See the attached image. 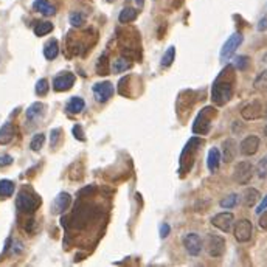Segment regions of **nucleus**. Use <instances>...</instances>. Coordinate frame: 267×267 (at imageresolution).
I'll return each instance as SVG.
<instances>
[{"label": "nucleus", "instance_id": "obj_15", "mask_svg": "<svg viewBox=\"0 0 267 267\" xmlns=\"http://www.w3.org/2000/svg\"><path fill=\"white\" fill-rule=\"evenodd\" d=\"M70 202H72V197H70L69 193H59L58 197L53 202V207H51L53 213L59 215V213H62V211H66L70 205Z\"/></svg>", "mask_w": 267, "mask_h": 267}, {"label": "nucleus", "instance_id": "obj_37", "mask_svg": "<svg viewBox=\"0 0 267 267\" xmlns=\"http://www.w3.org/2000/svg\"><path fill=\"white\" fill-rule=\"evenodd\" d=\"M82 22H84V17H82L81 13H73V14H70V24L73 26H81Z\"/></svg>", "mask_w": 267, "mask_h": 267}, {"label": "nucleus", "instance_id": "obj_34", "mask_svg": "<svg viewBox=\"0 0 267 267\" xmlns=\"http://www.w3.org/2000/svg\"><path fill=\"white\" fill-rule=\"evenodd\" d=\"M238 204V194H230L225 199L220 200V207L222 208H233Z\"/></svg>", "mask_w": 267, "mask_h": 267}, {"label": "nucleus", "instance_id": "obj_18", "mask_svg": "<svg viewBox=\"0 0 267 267\" xmlns=\"http://www.w3.org/2000/svg\"><path fill=\"white\" fill-rule=\"evenodd\" d=\"M16 135V129L13 123H5L0 127V145H8Z\"/></svg>", "mask_w": 267, "mask_h": 267}, {"label": "nucleus", "instance_id": "obj_41", "mask_svg": "<svg viewBox=\"0 0 267 267\" xmlns=\"http://www.w3.org/2000/svg\"><path fill=\"white\" fill-rule=\"evenodd\" d=\"M170 232H171V227H170L168 224H162V225H160V236H162L163 239L170 235Z\"/></svg>", "mask_w": 267, "mask_h": 267}, {"label": "nucleus", "instance_id": "obj_40", "mask_svg": "<svg viewBox=\"0 0 267 267\" xmlns=\"http://www.w3.org/2000/svg\"><path fill=\"white\" fill-rule=\"evenodd\" d=\"M11 163H13L11 155H2V157H0V168L8 167V165H11Z\"/></svg>", "mask_w": 267, "mask_h": 267}, {"label": "nucleus", "instance_id": "obj_32", "mask_svg": "<svg viewBox=\"0 0 267 267\" xmlns=\"http://www.w3.org/2000/svg\"><path fill=\"white\" fill-rule=\"evenodd\" d=\"M256 174L260 179H264L267 176V155H264V157L258 162L256 165Z\"/></svg>", "mask_w": 267, "mask_h": 267}, {"label": "nucleus", "instance_id": "obj_22", "mask_svg": "<svg viewBox=\"0 0 267 267\" xmlns=\"http://www.w3.org/2000/svg\"><path fill=\"white\" fill-rule=\"evenodd\" d=\"M44 109H45V106L42 103H34V104H31L28 107V110H26V118H28L30 121H36V120L42 117Z\"/></svg>", "mask_w": 267, "mask_h": 267}, {"label": "nucleus", "instance_id": "obj_35", "mask_svg": "<svg viewBox=\"0 0 267 267\" xmlns=\"http://www.w3.org/2000/svg\"><path fill=\"white\" fill-rule=\"evenodd\" d=\"M266 87H267V70L263 72L261 75L256 78V81H255V89L256 90H263Z\"/></svg>", "mask_w": 267, "mask_h": 267}, {"label": "nucleus", "instance_id": "obj_46", "mask_svg": "<svg viewBox=\"0 0 267 267\" xmlns=\"http://www.w3.org/2000/svg\"><path fill=\"white\" fill-rule=\"evenodd\" d=\"M264 135H266V137H267V126H266V127H264Z\"/></svg>", "mask_w": 267, "mask_h": 267}, {"label": "nucleus", "instance_id": "obj_42", "mask_svg": "<svg viewBox=\"0 0 267 267\" xmlns=\"http://www.w3.org/2000/svg\"><path fill=\"white\" fill-rule=\"evenodd\" d=\"M266 208H267V196H266V197H264V199L261 200V204L258 205V208L255 210V213H256V215H261V213H263V211H264Z\"/></svg>", "mask_w": 267, "mask_h": 267}, {"label": "nucleus", "instance_id": "obj_44", "mask_svg": "<svg viewBox=\"0 0 267 267\" xmlns=\"http://www.w3.org/2000/svg\"><path fill=\"white\" fill-rule=\"evenodd\" d=\"M267 30V17H263L258 24V31H266Z\"/></svg>", "mask_w": 267, "mask_h": 267}, {"label": "nucleus", "instance_id": "obj_39", "mask_svg": "<svg viewBox=\"0 0 267 267\" xmlns=\"http://www.w3.org/2000/svg\"><path fill=\"white\" fill-rule=\"evenodd\" d=\"M73 135H75V139H76V140H81V142H84V140H86L84 132H82V127H81L79 124L73 126Z\"/></svg>", "mask_w": 267, "mask_h": 267}, {"label": "nucleus", "instance_id": "obj_10", "mask_svg": "<svg viewBox=\"0 0 267 267\" xmlns=\"http://www.w3.org/2000/svg\"><path fill=\"white\" fill-rule=\"evenodd\" d=\"M235 222V216L233 213H228V211H224V213H218L216 216L211 218V224H213L216 228H219L220 232L228 233L233 227Z\"/></svg>", "mask_w": 267, "mask_h": 267}, {"label": "nucleus", "instance_id": "obj_45", "mask_svg": "<svg viewBox=\"0 0 267 267\" xmlns=\"http://www.w3.org/2000/svg\"><path fill=\"white\" fill-rule=\"evenodd\" d=\"M135 3L139 5V8H142L145 5V0H135Z\"/></svg>", "mask_w": 267, "mask_h": 267}, {"label": "nucleus", "instance_id": "obj_14", "mask_svg": "<svg viewBox=\"0 0 267 267\" xmlns=\"http://www.w3.org/2000/svg\"><path fill=\"white\" fill-rule=\"evenodd\" d=\"M258 149H260V139H258L256 135H248L245 137V139L241 142V145H239V151H241L243 155H253L258 152Z\"/></svg>", "mask_w": 267, "mask_h": 267}, {"label": "nucleus", "instance_id": "obj_47", "mask_svg": "<svg viewBox=\"0 0 267 267\" xmlns=\"http://www.w3.org/2000/svg\"><path fill=\"white\" fill-rule=\"evenodd\" d=\"M107 2H114V0H107Z\"/></svg>", "mask_w": 267, "mask_h": 267}, {"label": "nucleus", "instance_id": "obj_7", "mask_svg": "<svg viewBox=\"0 0 267 267\" xmlns=\"http://www.w3.org/2000/svg\"><path fill=\"white\" fill-rule=\"evenodd\" d=\"M252 174H253V167L250 162H239L235 167L233 179L239 185H247L252 179Z\"/></svg>", "mask_w": 267, "mask_h": 267}, {"label": "nucleus", "instance_id": "obj_28", "mask_svg": "<svg viewBox=\"0 0 267 267\" xmlns=\"http://www.w3.org/2000/svg\"><path fill=\"white\" fill-rule=\"evenodd\" d=\"M174 58H176V49L174 47H170L167 51H165V54L162 56V67H171L172 62H174Z\"/></svg>", "mask_w": 267, "mask_h": 267}, {"label": "nucleus", "instance_id": "obj_6", "mask_svg": "<svg viewBox=\"0 0 267 267\" xmlns=\"http://www.w3.org/2000/svg\"><path fill=\"white\" fill-rule=\"evenodd\" d=\"M243 44V34L241 33H233L227 42L220 49V61H228L233 56V53L239 49V45Z\"/></svg>", "mask_w": 267, "mask_h": 267}, {"label": "nucleus", "instance_id": "obj_20", "mask_svg": "<svg viewBox=\"0 0 267 267\" xmlns=\"http://www.w3.org/2000/svg\"><path fill=\"white\" fill-rule=\"evenodd\" d=\"M58 53H59V45H58V41L56 39H51L49 41L47 44H45V47H44V56L47 58V59H54L58 56Z\"/></svg>", "mask_w": 267, "mask_h": 267}, {"label": "nucleus", "instance_id": "obj_21", "mask_svg": "<svg viewBox=\"0 0 267 267\" xmlns=\"http://www.w3.org/2000/svg\"><path fill=\"white\" fill-rule=\"evenodd\" d=\"M258 199H260V191L258 190H255V188H247L245 191H244V197H243V200H244V205L245 207H253L256 202H258Z\"/></svg>", "mask_w": 267, "mask_h": 267}, {"label": "nucleus", "instance_id": "obj_1", "mask_svg": "<svg viewBox=\"0 0 267 267\" xmlns=\"http://www.w3.org/2000/svg\"><path fill=\"white\" fill-rule=\"evenodd\" d=\"M235 66H227L219 76L213 82V89H211V99L218 106L227 104L230 98L233 97L235 90Z\"/></svg>", "mask_w": 267, "mask_h": 267}, {"label": "nucleus", "instance_id": "obj_8", "mask_svg": "<svg viewBox=\"0 0 267 267\" xmlns=\"http://www.w3.org/2000/svg\"><path fill=\"white\" fill-rule=\"evenodd\" d=\"M252 232H253V227H252V222L248 219H241L235 224V232L233 233H235V238H236L238 243L250 241Z\"/></svg>", "mask_w": 267, "mask_h": 267}, {"label": "nucleus", "instance_id": "obj_31", "mask_svg": "<svg viewBox=\"0 0 267 267\" xmlns=\"http://www.w3.org/2000/svg\"><path fill=\"white\" fill-rule=\"evenodd\" d=\"M129 79H131V76H124V78L120 79V82H118V94L126 97V98L131 97V90H129V86H127Z\"/></svg>", "mask_w": 267, "mask_h": 267}, {"label": "nucleus", "instance_id": "obj_33", "mask_svg": "<svg viewBox=\"0 0 267 267\" xmlns=\"http://www.w3.org/2000/svg\"><path fill=\"white\" fill-rule=\"evenodd\" d=\"M36 94H38L39 97H44L49 94V81L47 79H39L38 82H36Z\"/></svg>", "mask_w": 267, "mask_h": 267}, {"label": "nucleus", "instance_id": "obj_43", "mask_svg": "<svg viewBox=\"0 0 267 267\" xmlns=\"http://www.w3.org/2000/svg\"><path fill=\"white\" fill-rule=\"evenodd\" d=\"M260 227L263 230H267V211H263L261 218H260Z\"/></svg>", "mask_w": 267, "mask_h": 267}, {"label": "nucleus", "instance_id": "obj_2", "mask_svg": "<svg viewBox=\"0 0 267 267\" xmlns=\"http://www.w3.org/2000/svg\"><path fill=\"white\" fill-rule=\"evenodd\" d=\"M41 197L33 191L22 190L16 199V207L22 213H34L36 210L41 207Z\"/></svg>", "mask_w": 267, "mask_h": 267}, {"label": "nucleus", "instance_id": "obj_5", "mask_svg": "<svg viewBox=\"0 0 267 267\" xmlns=\"http://www.w3.org/2000/svg\"><path fill=\"white\" fill-rule=\"evenodd\" d=\"M205 244H207L205 248H207L208 255L213 256V258L224 255V252H225V239L219 235H213V233L207 235Z\"/></svg>", "mask_w": 267, "mask_h": 267}, {"label": "nucleus", "instance_id": "obj_12", "mask_svg": "<svg viewBox=\"0 0 267 267\" xmlns=\"http://www.w3.org/2000/svg\"><path fill=\"white\" fill-rule=\"evenodd\" d=\"M75 75L70 72H64L61 73V75H58L56 78L53 79V89L56 92H66L69 89L73 87V84H75Z\"/></svg>", "mask_w": 267, "mask_h": 267}, {"label": "nucleus", "instance_id": "obj_16", "mask_svg": "<svg viewBox=\"0 0 267 267\" xmlns=\"http://www.w3.org/2000/svg\"><path fill=\"white\" fill-rule=\"evenodd\" d=\"M236 157V142L233 139H227L222 143V160L225 163L233 162Z\"/></svg>", "mask_w": 267, "mask_h": 267}, {"label": "nucleus", "instance_id": "obj_19", "mask_svg": "<svg viewBox=\"0 0 267 267\" xmlns=\"http://www.w3.org/2000/svg\"><path fill=\"white\" fill-rule=\"evenodd\" d=\"M219 163H220V152H219V149L218 148H211L208 151V155H207V167H208L210 172H216Z\"/></svg>", "mask_w": 267, "mask_h": 267}, {"label": "nucleus", "instance_id": "obj_26", "mask_svg": "<svg viewBox=\"0 0 267 267\" xmlns=\"http://www.w3.org/2000/svg\"><path fill=\"white\" fill-rule=\"evenodd\" d=\"M13 193H14V183L11 180H8V179H2L0 180V197H10L13 196Z\"/></svg>", "mask_w": 267, "mask_h": 267}, {"label": "nucleus", "instance_id": "obj_13", "mask_svg": "<svg viewBox=\"0 0 267 267\" xmlns=\"http://www.w3.org/2000/svg\"><path fill=\"white\" fill-rule=\"evenodd\" d=\"M241 115L244 120H247V121H250V120H258L264 115V107L260 101H252V103H248L247 106L243 107Z\"/></svg>", "mask_w": 267, "mask_h": 267}, {"label": "nucleus", "instance_id": "obj_11", "mask_svg": "<svg viewBox=\"0 0 267 267\" xmlns=\"http://www.w3.org/2000/svg\"><path fill=\"white\" fill-rule=\"evenodd\" d=\"M183 245H185V250L191 256H197L202 252L204 243H202V238L197 233H188L185 238H183Z\"/></svg>", "mask_w": 267, "mask_h": 267}, {"label": "nucleus", "instance_id": "obj_25", "mask_svg": "<svg viewBox=\"0 0 267 267\" xmlns=\"http://www.w3.org/2000/svg\"><path fill=\"white\" fill-rule=\"evenodd\" d=\"M137 16H139V11L134 10V8H124V10L120 13L118 21H120V24H129V22L135 21Z\"/></svg>", "mask_w": 267, "mask_h": 267}, {"label": "nucleus", "instance_id": "obj_24", "mask_svg": "<svg viewBox=\"0 0 267 267\" xmlns=\"http://www.w3.org/2000/svg\"><path fill=\"white\" fill-rule=\"evenodd\" d=\"M107 58H109V53L104 51L99 56L98 62H97V73H98V75H101V76L109 75V59Z\"/></svg>", "mask_w": 267, "mask_h": 267}, {"label": "nucleus", "instance_id": "obj_36", "mask_svg": "<svg viewBox=\"0 0 267 267\" xmlns=\"http://www.w3.org/2000/svg\"><path fill=\"white\" fill-rule=\"evenodd\" d=\"M235 67L239 70H245L248 67V58L247 56H238L235 59Z\"/></svg>", "mask_w": 267, "mask_h": 267}, {"label": "nucleus", "instance_id": "obj_4", "mask_svg": "<svg viewBox=\"0 0 267 267\" xmlns=\"http://www.w3.org/2000/svg\"><path fill=\"white\" fill-rule=\"evenodd\" d=\"M216 117V109L215 107H204L197 114L194 124H193V132L196 135H205L211 129V121Z\"/></svg>", "mask_w": 267, "mask_h": 267}, {"label": "nucleus", "instance_id": "obj_3", "mask_svg": "<svg viewBox=\"0 0 267 267\" xmlns=\"http://www.w3.org/2000/svg\"><path fill=\"white\" fill-rule=\"evenodd\" d=\"M202 145V140L200 139H191L185 148L182 151V155H180V174L182 176H187L190 172V170L193 168V163H194V157H196V151H197V146Z\"/></svg>", "mask_w": 267, "mask_h": 267}, {"label": "nucleus", "instance_id": "obj_23", "mask_svg": "<svg viewBox=\"0 0 267 267\" xmlns=\"http://www.w3.org/2000/svg\"><path fill=\"white\" fill-rule=\"evenodd\" d=\"M86 103H84V99L79 98V97H73L70 98L69 101V104H67V112L69 114H79L82 109H84Z\"/></svg>", "mask_w": 267, "mask_h": 267}, {"label": "nucleus", "instance_id": "obj_30", "mask_svg": "<svg viewBox=\"0 0 267 267\" xmlns=\"http://www.w3.org/2000/svg\"><path fill=\"white\" fill-rule=\"evenodd\" d=\"M45 143V135L44 134H36L33 139H31V143H30V148L34 151V152H38L41 151V148L44 146Z\"/></svg>", "mask_w": 267, "mask_h": 267}, {"label": "nucleus", "instance_id": "obj_9", "mask_svg": "<svg viewBox=\"0 0 267 267\" xmlns=\"http://www.w3.org/2000/svg\"><path fill=\"white\" fill-rule=\"evenodd\" d=\"M94 90V95H95V99L98 103H106L114 95V86L110 84L109 81H104V82H97V84L92 87Z\"/></svg>", "mask_w": 267, "mask_h": 267}, {"label": "nucleus", "instance_id": "obj_27", "mask_svg": "<svg viewBox=\"0 0 267 267\" xmlns=\"http://www.w3.org/2000/svg\"><path fill=\"white\" fill-rule=\"evenodd\" d=\"M53 31V24L51 22H39L34 26V34L36 36H45Z\"/></svg>", "mask_w": 267, "mask_h": 267}, {"label": "nucleus", "instance_id": "obj_38", "mask_svg": "<svg viewBox=\"0 0 267 267\" xmlns=\"http://www.w3.org/2000/svg\"><path fill=\"white\" fill-rule=\"evenodd\" d=\"M59 137H61V129H53V131H51V139H50L51 148H56V146H58Z\"/></svg>", "mask_w": 267, "mask_h": 267}, {"label": "nucleus", "instance_id": "obj_17", "mask_svg": "<svg viewBox=\"0 0 267 267\" xmlns=\"http://www.w3.org/2000/svg\"><path fill=\"white\" fill-rule=\"evenodd\" d=\"M33 8L36 11H39L44 16H54L56 14V8H54L49 0H34Z\"/></svg>", "mask_w": 267, "mask_h": 267}, {"label": "nucleus", "instance_id": "obj_29", "mask_svg": "<svg viewBox=\"0 0 267 267\" xmlns=\"http://www.w3.org/2000/svg\"><path fill=\"white\" fill-rule=\"evenodd\" d=\"M131 66H132L131 62H127L126 59H123V58H121V59L114 61L112 70H114V73H123V72H126V70L131 69Z\"/></svg>", "mask_w": 267, "mask_h": 267}]
</instances>
